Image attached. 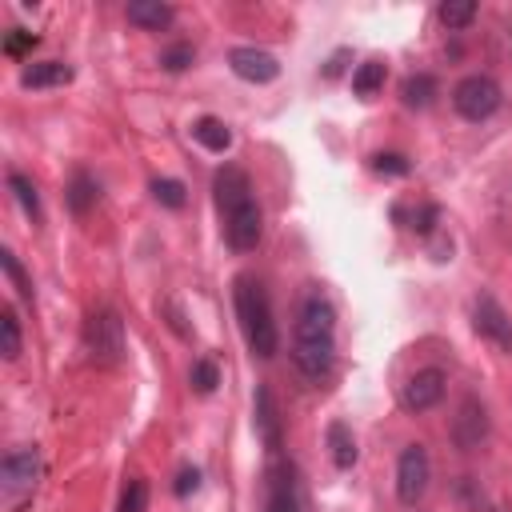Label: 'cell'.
I'll return each instance as SVG.
<instances>
[{
  "label": "cell",
  "mask_w": 512,
  "mask_h": 512,
  "mask_svg": "<svg viewBox=\"0 0 512 512\" xmlns=\"http://www.w3.org/2000/svg\"><path fill=\"white\" fill-rule=\"evenodd\" d=\"M292 364L304 380H324L336 364V308L324 288L308 284L292 320Z\"/></svg>",
  "instance_id": "obj_1"
},
{
  "label": "cell",
  "mask_w": 512,
  "mask_h": 512,
  "mask_svg": "<svg viewBox=\"0 0 512 512\" xmlns=\"http://www.w3.org/2000/svg\"><path fill=\"white\" fill-rule=\"evenodd\" d=\"M212 196L220 208V228L232 252H256L260 236H264V212L256 200V188L248 180V172L240 164H220L212 176Z\"/></svg>",
  "instance_id": "obj_2"
},
{
  "label": "cell",
  "mask_w": 512,
  "mask_h": 512,
  "mask_svg": "<svg viewBox=\"0 0 512 512\" xmlns=\"http://www.w3.org/2000/svg\"><path fill=\"white\" fill-rule=\"evenodd\" d=\"M232 304H236V324H240V336H244L248 352L256 360H272L276 348H280V328H276V316H272L268 288L256 276H236L232 280Z\"/></svg>",
  "instance_id": "obj_3"
},
{
  "label": "cell",
  "mask_w": 512,
  "mask_h": 512,
  "mask_svg": "<svg viewBox=\"0 0 512 512\" xmlns=\"http://www.w3.org/2000/svg\"><path fill=\"white\" fill-rule=\"evenodd\" d=\"M80 340H84V352L92 364H120L124 356V320L116 308L100 304L84 316V328H80Z\"/></svg>",
  "instance_id": "obj_4"
},
{
  "label": "cell",
  "mask_w": 512,
  "mask_h": 512,
  "mask_svg": "<svg viewBox=\"0 0 512 512\" xmlns=\"http://www.w3.org/2000/svg\"><path fill=\"white\" fill-rule=\"evenodd\" d=\"M40 484V448L36 444H16L0 460V496L8 508H20Z\"/></svg>",
  "instance_id": "obj_5"
},
{
  "label": "cell",
  "mask_w": 512,
  "mask_h": 512,
  "mask_svg": "<svg viewBox=\"0 0 512 512\" xmlns=\"http://www.w3.org/2000/svg\"><path fill=\"white\" fill-rule=\"evenodd\" d=\"M264 512H312L308 480L284 456H276L272 468H268V500H264Z\"/></svg>",
  "instance_id": "obj_6"
},
{
  "label": "cell",
  "mask_w": 512,
  "mask_h": 512,
  "mask_svg": "<svg viewBox=\"0 0 512 512\" xmlns=\"http://www.w3.org/2000/svg\"><path fill=\"white\" fill-rule=\"evenodd\" d=\"M452 108H456L464 120L480 124V120H488V116L500 108V84H496L492 76H484V72H472V76H464V80L452 88Z\"/></svg>",
  "instance_id": "obj_7"
},
{
  "label": "cell",
  "mask_w": 512,
  "mask_h": 512,
  "mask_svg": "<svg viewBox=\"0 0 512 512\" xmlns=\"http://www.w3.org/2000/svg\"><path fill=\"white\" fill-rule=\"evenodd\" d=\"M428 480H432V460H428V448L424 444H404L400 460H396V500L404 508H416L428 492Z\"/></svg>",
  "instance_id": "obj_8"
},
{
  "label": "cell",
  "mask_w": 512,
  "mask_h": 512,
  "mask_svg": "<svg viewBox=\"0 0 512 512\" xmlns=\"http://www.w3.org/2000/svg\"><path fill=\"white\" fill-rule=\"evenodd\" d=\"M488 432H492V416H488L484 400H480V396H464V400L456 404L452 420H448V440H452L460 452H476V448L488 440Z\"/></svg>",
  "instance_id": "obj_9"
},
{
  "label": "cell",
  "mask_w": 512,
  "mask_h": 512,
  "mask_svg": "<svg viewBox=\"0 0 512 512\" xmlns=\"http://www.w3.org/2000/svg\"><path fill=\"white\" fill-rule=\"evenodd\" d=\"M472 328L496 344L500 352H512V316L504 312V304L492 292H476L472 296Z\"/></svg>",
  "instance_id": "obj_10"
},
{
  "label": "cell",
  "mask_w": 512,
  "mask_h": 512,
  "mask_svg": "<svg viewBox=\"0 0 512 512\" xmlns=\"http://www.w3.org/2000/svg\"><path fill=\"white\" fill-rule=\"evenodd\" d=\"M444 392H448V376H444V368L428 364V368H416V372L404 380V388H400V404H404V412H428V408H436V404L444 400Z\"/></svg>",
  "instance_id": "obj_11"
},
{
  "label": "cell",
  "mask_w": 512,
  "mask_h": 512,
  "mask_svg": "<svg viewBox=\"0 0 512 512\" xmlns=\"http://www.w3.org/2000/svg\"><path fill=\"white\" fill-rule=\"evenodd\" d=\"M252 428H256V440L272 456L284 448V416H280V400L268 384H256V392H252Z\"/></svg>",
  "instance_id": "obj_12"
},
{
  "label": "cell",
  "mask_w": 512,
  "mask_h": 512,
  "mask_svg": "<svg viewBox=\"0 0 512 512\" xmlns=\"http://www.w3.org/2000/svg\"><path fill=\"white\" fill-rule=\"evenodd\" d=\"M228 68H232L240 80H248V84H272V80L280 76V60H276L272 52L256 48V44H236V48L228 52Z\"/></svg>",
  "instance_id": "obj_13"
},
{
  "label": "cell",
  "mask_w": 512,
  "mask_h": 512,
  "mask_svg": "<svg viewBox=\"0 0 512 512\" xmlns=\"http://www.w3.org/2000/svg\"><path fill=\"white\" fill-rule=\"evenodd\" d=\"M76 72H72V64H64V60H32V64H24V72H20V84L24 88H60V84H68Z\"/></svg>",
  "instance_id": "obj_14"
},
{
  "label": "cell",
  "mask_w": 512,
  "mask_h": 512,
  "mask_svg": "<svg viewBox=\"0 0 512 512\" xmlns=\"http://www.w3.org/2000/svg\"><path fill=\"white\" fill-rule=\"evenodd\" d=\"M436 96H440V84H436V76H428V72H412V76H404V84H400V104L412 108V112L432 108Z\"/></svg>",
  "instance_id": "obj_15"
},
{
  "label": "cell",
  "mask_w": 512,
  "mask_h": 512,
  "mask_svg": "<svg viewBox=\"0 0 512 512\" xmlns=\"http://www.w3.org/2000/svg\"><path fill=\"white\" fill-rule=\"evenodd\" d=\"M124 16H128V24L148 28V32H160V28H168V24L176 20V12H172L168 4H160V0H132V4L124 8Z\"/></svg>",
  "instance_id": "obj_16"
},
{
  "label": "cell",
  "mask_w": 512,
  "mask_h": 512,
  "mask_svg": "<svg viewBox=\"0 0 512 512\" xmlns=\"http://www.w3.org/2000/svg\"><path fill=\"white\" fill-rule=\"evenodd\" d=\"M328 452H332V464H336L340 472H348V468L356 464L360 448H356V436H352V428H348L344 420H332V424H328Z\"/></svg>",
  "instance_id": "obj_17"
},
{
  "label": "cell",
  "mask_w": 512,
  "mask_h": 512,
  "mask_svg": "<svg viewBox=\"0 0 512 512\" xmlns=\"http://www.w3.org/2000/svg\"><path fill=\"white\" fill-rule=\"evenodd\" d=\"M192 140L208 152H228L232 148V128L216 116H200V120H192Z\"/></svg>",
  "instance_id": "obj_18"
},
{
  "label": "cell",
  "mask_w": 512,
  "mask_h": 512,
  "mask_svg": "<svg viewBox=\"0 0 512 512\" xmlns=\"http://www.w3.org/2000/svg\"><path fill=\"white\" fill-rule=\"evenodd\" d=\"M64 196H68V208L84 216V212H88V208H92V204L100 200V180H96L92 172L76 168V172L68 176V192H64Z\"/></svg>",
  "instance_id": "obj_19"
},
{
  "label": "cell",
  "mask_w": 512,
  "mask_h": 512,
  "mask_svg": "<svg viewBox=\"0 0 512 512\" xmlns=\"http://www.w3.org/2000/svg\"><path fill=\"white\" fill-rule=\"evenodd\" d=\"M384 76H388V64H384L380 56H368V60L352 72V92H356L360 100H372V96L384 88Z\"/></svg>",
  "instance_id": "obj_20"
},
{
  "label": "cell",
  "mask_w": 512,
  "mask_h": 512,
  "mask_svg": "<svg viewBox=\"0 0 512 512\" xmlns=\"http://www.w3.org/2000/svg\"><path fill=\"white\" fill-rule=\"evenodd\" d=\"M8 192L16 196V204L24 208V216L32 220V224H40L44 220V208H40V196H36V184L24 176V172H8Z\"/></svg>",
  "instance_id": "obj_21"
},
{
  "label": "cell",
  "mask_w": 512,
  "mask_h": 512,
  "mask_svg": "<svg viewBox=\"0 0 512 512\" xmlns=\"http://www.w3.org/2000/svg\"><path fill=\"white\" fill-rule=\"evenodd\" d=\"M116 512H148V480L144 476H128L124 480Z\"/></svg>",
  "instance_id": "obj_22"
},
{
  "label": "cell",
  "mask_w": 512,
  "mask_h": 512,
  "mask_svg": "<svg viewBox=\"0 0 512 512\" xmlns=\"http://www.w3.org/2000/svg\"><path fill=\"white\" fill-rule=\"evenodd\" d=\"M436 16H440V24H448V28H468V24L476 20V0H444V4L436 8Z\"/></svg>",
  "instance_id": "obj_23"
},
{
  "label": "cell",
  "mask_w": 512,
  "mask_h": 512,
  "mask_svg": "<svg viewBox=\"0 0 512 512\" xmlns=\"http://www.w3.org/2000/svg\"><path fill=\"white\" fill-rule=\"evenodd\" d=\"M0 268H4V276L12 280L16 296H20L24 304H32V280H28V272L20 268V260H16V252H12V248H4V252H0Z\"/></svg>",
  "instance_id": "obj_24"
},
{
  "label": "cell",
  "mask_w": 512,
  "mask_h": 512,
  "mask_svg": "<svg viewBox=\"0 0 512 512\" xmlns=\"http://www.w3.org/2000/svg\"><path fill=\"white\" fill-rule=\"evenodd\" d=\"M20 320H16V312L12 308H4L0 312V356L4 360H16L20 356Z\"/></svg>",
  "instance_id": "obj_25"
},
{
  "label": "cell",
  "mask_w": 512,
  "mask_h": 512,
  "mask_svg": "<svg viewBox=\"0 0 512 512\" xmlns=\"http://www.w3.org/2000/svg\"><path fill=\"white\" fill-rule=\"evenodd\" d=\"M188 384H192V392H200V396H208V392H216V384H220V368L208 360V356H200V360H192V372H188Z\"/></svg>",
  "instance_id": "obj_26"
},
{
  "label": "cell",
  "mask_w": 512,
  "mask_h": 512,
  "mask_svg": "<svg viewBox=\"0 0 512 512\" xmlns=\"http://www.w3.org/2000/svg\"><path fill=\"white\" fill-rule=\"evenodd\" d=\"M152 196H156V200H160L164 208H184V200H188L184 184H180V180H168V176L152 180Z\"/></svg>",
  "instance_id": "obj_27"
},
{
  "label": "cell",
  "mask_w": 512,
  "mask_h": 512,
  "mask_svg": "<svg viewBox=\"0 0 512 512\" xmlns=\"http://www.w3.org/2000/svg\"><path fill=\"white\" fill-rule=\"evenodd\" d=\"M192 60H196L192 44H172V48L160 52V68H168V72H184Z\"/></svg>",
  "instance_id": "obj_28"
},
{
  "label": "cell",
  "mask_w": 512,
  "mask_h": 512,
  "mask_svg": "<svg viewBox=\"0 0 512 512\" xmlns=\"http://www.w3.org/2000/svg\"><path fill=\"white\" fill-rule=\"evenodd\" d=\"M372 168H376L380 176H408V160H404L400 152H376V156H372Z\"/></svg>",
  "instance_id": "obj_29"
},
{
  "label": "cell",
  "mask_w": 512,
  "mask_h": 512,
  "mask_svg": "<svg viewBox=\"0 0 512 512\" xmlns=\"http://www.w3.org/2000/svg\"><path fill=\"white\" fill-rule=\"evenodd\" d=\"M28 48H36V36L24 32V28H12L8 40H4V52H8V56H24Z\"/></svg>",
  "instance_id": "obj_30"
},
{
  "label": "cell",
  "mask_w": 512,
  "mask_h": 512,
  "mask_svg": "<svg viewBox=\"0 0 512 512\" xmlns=\"http://www.w3.org/2000/svg\"><path fill=\"white\" fill-rule=\"evenodd\" d=\"M196 488H200V472H196V468H180L172 492H176V496H188V492H196Z\"/></svg>",
  "instance_id": "obj_31"
},
{
  "label": "cell",
  "mask_w": 512,
  "mask_h": 512,
  "mask_svg": "<svg viewBox=\"0 0 512 512\" xmlns=\"http://www.w3.org/2000/svg\"><path fill=\"white\" fill-rule=\"evenodd\" d=\"M344 60H348V52L340 48V52H336V56H332V60L324 64V76H328V80H332V76H340V68H344Z\"/></svg>",
  "instance_id": "obj_32"
}]
</instances>
